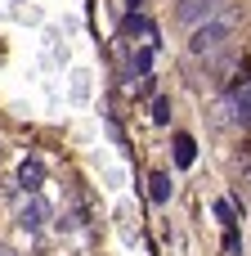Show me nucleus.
Returning <instances> with one entry per match:
<instances>
[{"label":"nucleus","instance_id":"10","mask_svg":"<svg viewBox=\"0 0 251 256\" xmlns=\"http://www.w3.org/2000/svg\"><path fill=\"white\" fill-rule=\"evenodd\" d=\"M126 4H130V14H139V4H144V0H126Z\"/></svg>","mask_w":251,"mask_h":256},{"label":"nucleus","instance_id":"1","mask_svg":"<svg viewBox=\"0 0 251 256\" xmlns=\"http://www.w3.org/2000/svg\"><path fill=\"white\" fill-rule=\"evenodd\" d=\"M234 27H238V18L229 14V9H220L216 18H207V22H198L193 27V36H189V54H198V58H216V54H225L229 45H234Z\"/></svg>","mask_w":251,"mask_h":256},{"label":"nucleus","instance_id":"12","mask_svg":"<svg viewBox=\"0 0 251 256\" xmlns=\"http://www.w3.org/2000/svg\"><path fill=\"white\" fill-rule=\"evenodd\" d=\"M243 180H247V189H251V171H247V176H243Z\"/></svg>","mask_w":251,"mask_h":256},{"label":"nucleus","instance_id":"5","mask_svg":"<svg viewBox=\"0 0 251 256\" xmlns=\"http://www.w3.org/2000/svg\"><path fill=\"white\" fill-rule=\"evenodd\" d=\"M18 180H22V189H40V180H45V171H40V162H22V171H18Z\"/></svg>","mask_w":251,"mask_h":256},{"label":"nucleus","instance_id":"6","mask_svg":"<svg viewBox=\"0 0 251 256\" xmlns=\"http://www.w3.org/2000/svg\"><path fill=\"white\" fill-rule=\"evenodd\" d=\"M148 184H153V202H166V198H171V176H166V171H157Z\"/></svg>","mask_w":251,"mask_h":256},{"label":"nucleus","instance_id":"2","mask_svg":"<svg viewBox=\"0 0 251 256\" xmlns=\"http://www.w3.org/2000/svg\"><path fill=\"white\" fill-rule=\"evenodd\" d=\"M225 9V0H184L180 9H175V18L184 22V27H198V22H207V18H216Z\"/></svg>","mask_w":251,"mask_h":256},{"label":"nucleus","instance_id":"9","mask_svg":"<svg viewBox=\"0 0 251 256\" xmlns=\"http://www.w3.org/2000/svg\"><path fill=\"white\" fill-rule=\"evenodd\" d=\"M216 216H220V220H225V225H234V207H229V202H225V198H220V202H216Z\"/></svg>","mask_w":251,"mask_h":256},{"label":"nucleus","instance_id":"11","mask_svg":"<svg viewBox=\"0 0 251 256\" xmlns=\"http://www.w3.org/2000/svg\"><path fill=\"white\" fill-rule=\"evenodd\" d=\"M0 256H18V252H13V248H0Z\"/></svg>","mask_w":251,"mask_h":256},{"label":"nucleus","instance_id":"4","mask_svg":"<svg viewBox=\"0 0 251 256\" xmlns=\"http://www.w3.org/2000/svg\"><path fill=\"white\" fill-rule=\"evenodd\" d=\"M45 220H49V202H45V198H31V202L22 207V216H18L22 230H40Z\"/></svg>","mask_w":251,"mask_h":256},{"label":"nucleus","instance_id":"8","mask_svg":"<svg viewBox=\"0 0 251 256\" xmlns=\"http://www.w3.org/2000/svg\"><path fill=\"white\" fill-rule=\"evenodd\" d=\"M153 122H171V104H166V99L153 104Z\"/></svg>","mask_w":251,"mask_h":256},{"label":"nucleus","instance_id":"3","mask_svg":"<svg viewBox=\"0 0 251 256\" xmlns=\"http://www.w3.org/2000/svg\"><path fill=\"white\" fill-rule=\"evenodd\" d=\"M229 108H234V122H251V76L243 86H234V94H229Z\"/></svg>","mask_w":251,"mask_h":256},{"label":"nucleus","instance_id":"7","mask_svg":"<svg viewBox=\"0 0 251 256\" xmlns=\"http://www.w3.org/2000/svg\"><path fill=\"white\" fill-rule=\"evenodd\" d=\"M175 162H180V166L193 162V140H189V135H175Z\"/></svg>","mask_w":251,"mask_h":256}]
</instances>
